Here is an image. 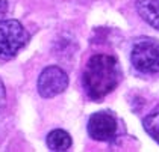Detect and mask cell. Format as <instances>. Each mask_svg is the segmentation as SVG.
Returning <instances> with one entry per match:
<instances>
[{
	"instance_id": "1",
	"label": "cell",
	"mask_w": 159,
	"mask_h": 152,
	"mask_svg": "<svg viewBox=\"0 0 159 152\" xmlns=\"http://www.w3.org/2000/svg\"><path fill=\"white\" fill-rule=\"evenodd\" d=\"M120 78L121 70L117 59L109 54H94L84 71V87L91 99L100 101L118 86Z\"/></svg>"
},
{
	"instance_id": "2",
	"label": "cell",
	"mask_w": 159,
	"mask_h": 152,
	"mask_svg": "<svg viewBox=\"0 0 159 152\" xmlns=\"http://www.w3.org/2000/svg\"><path fill=\"white\" fill-rule=\"evenodd\" d=\"M29 42V32L17 20H0V59L8 60Z\"/></svg>"
},
{
	"instance_id": "3",
	"label": "cell",
	"mask_w": 159,
	"mask_h": 152,
	"mask_svg": "<svg viewBox=\"0 0 159 152\" xmlns=\"http://www.w3.org/2000/svg\"><path fill=\"white\" fill-rule=\"evenodd\" d=\"M132 63L139 72H159V41L152 38H141L132 48Z\"/></svg>"
},
{
	"instance_id": "4",
	"label": "cell",
	"mask_w": 159,
	"mask_h": 152,
	"mask_svg": "<svg viewBox=\"0 0 159 152\" xmlns=\"http://www.w3.org/2000/svg\"><path fill=\"white\" fill-rule=\"evenodd\" d=\"M68 87V75L59 66L53 65L41 71L38 77V92L43 98H53L65 92Z\"/></svg>"
},
{
	"instance_id": "5",
	"label": "cell",
	"mask_w": 159,
	"mask_h": 152,
	"mask_svg": "<svg viewBox=\"0 0 159 152\" xmlns=\"http://www.w3.org/2000/svg\"><path fill=\"white\" fill-rule=\"evenodd\" d=\"M88 134L97 141H111L117 136V119L106 112L94 113L88 120Z\"/></svg>"
},
{
	"instance_id": "6",
	"label": "cell",
	"mask_w": 159,
	"mask_h": 152,
	"mask_svg": "<svg viewBox=\"0 0 159 152\" xmlns=\"http://www.w3.org/2000/svg\"><path fill=\"white\" fill-rule=\"evenodd\" d=\"M135 5L139 17L153 29L159 30V0H136Z\"/></svg>"
},
{
	"instance_id": "7",
	"label": "cell",
	"mask_w": 159,
	"mask_h": 152,
	"mask_svg": "<svg viewBox=\"0 0 159 152\" xmlns=\"http://www.w3.org/2000/svg\"><path fill=\"white\" fill-rule=\"evenodd\" d=\"M47 148L50 151L64 152L71 148V137L64 129H53L47 136Z\"/></svg>"
},
{
	"instance_id": "8",
	"label": "cell",
	"mask_w": 159,
	"mask_h": 152,
	"mask_svg": "<svg viewBox=\"0 0 159 152\" xmlns=\"http://www.w3.org/2000/svg\"><path fill=\"white\" fill-rule=\"evenodd\" d=\"M143 125H144V129L147 131V134L155 141L159 143V105L152 113H148L144 117Z\"/></svg>"
},
{
	"instance_id": "9",
	"label": "cell",
	"mask_w": 159,
	"mask_h": 152,
	"mask_svg": "<svg viewBox=\"0 0 159 152\" xmlns=\"http://www.w3.org/2000/svg\"><path fill=\"white\" fill-rule=\"evenodd\" d=\"M5 104H6V91H5V86L0 80V110L5 107Z\"/></svg>"
},
{
	"instance_id": "10",
	"label": "cell",
	"mask_w": 159,
	"mask_h": 152,
	"mask_svg": "<svg viewBox=\"0 0 159 152\" xmlns=\"http://www.w3.org/2000/svg\"><path fill=\"white\" fill-rule=\"evenodd\" d=\"M8 11V0H0V15Z\"/></svg>"
}]
</instances>
